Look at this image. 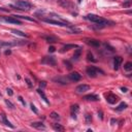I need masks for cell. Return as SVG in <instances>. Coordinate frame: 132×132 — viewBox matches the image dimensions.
<instances>
[{
  "label": "cell",
  "instance_id": "cell-1",
  "mask_svg": "<svg viewBox=\"0 0 132 132\" xmlns=\"http://www.w3.org/2000/svg\"><path fill=\"white\" fill-rule=\"evenodd\" d=\"M86 19H88V20L91 21V22H94V23L99 24V25H107V24H108V22L105 21L104 19H102L101 17L97 16V14H93V13L88 14V16L86 17Z\"/></svg>",
  "mask_w": 132,
  "mask_h": 132
},
{
  "label": "cell",
  "instance_id": "cell-2",
  "mask_svg": "<svg viewBox=\"0 0 132 132\" xmlns=\"http://www.w3.org/2000/svg\"><path fill=\"white\" fill-rule=\"evenodd\" d=\"M16 6H18L19 9H23V11H29L32 7L31 4L26 0H18L16 2Z\"/></svg>",
  "mask_w": 132,
  "mask_h": 132
},
{
  "label": "cell",
  "instance_id": "cell-3",
  "mask_svg": "<svg viewBox=\"0 0 132 132\" xmlns=\"http://www.w3.org/2000/svg\"><path fill=\"white\" fill-rule=\"evenodd\" d=\"M103 73V71H101L100 69H98V68L96 67H93V66H90L87 68V74L89 75L90 77H95L98 73Z\"/></svg>",
  "mask_w": 132,
  "mask_h": 132
},
{
  "label": "cell",
  "instance_id": "cell-4",
  "mask_svg": "<svg viewBox=\"0 0 132 132\" xmlns=\"http://www.w3.org/2000/svg\"><path fill=\"white\" fill-rule=\"evenodd\" d=\"M42 64H47V65H50V66H55L56 65V59L55 57H52V56H47L45 57L43 59L41 60Z\"/></svg>",
  "mask_w": 132,
  "mask_h": 132
},
{
  "label": "cell",
  "instance_id": "cell-5",
  "mask_svg": "<svg viewBox=\"0 0 132 132\" xmlns=\"http://www.w3.org/2000/svg\"><path fill=\"white\" fill-rule=\"evenodd\" d=\"M42 21H45L46 23H48V24H52V25L61 26V27L70 26V25H67V24H66V23H64V22H61V21H56V20H52V19H43Z\"/></svg>",
  "mask_w": 132,
  "mask_h": 132
},
{
  "label": "cell",
  "instance_id": "cell-6",
  "mask_svg": "<svg viewBox=\"0 0 132 132\" xmlns=\"http://www.w3.org/2000/svg\"><path fill=\"white\" fill-rule=\"evenodd\" d=\"M79 111H80V106H79V105H77V104L71 105V107H70V112H71V117H72V118L76 119V116H77V114H79Z\"/></svg>",
  "mask_w": 132,
  "mask_h": 132
},
{
  "label": "cell",
  "instance_id": "cell-7",
  "mask_svg": "<svg viewBox=\"0 0 132 132\" xmlns=\"http://www.w3.org/2000/svg\"><path fill=\"white\" fill-rule=\"evenodd\" d=\"M2 20L3 21H5L7 23H12V24H17V25H21V21H19L17 18H14V17H11V18H6V17H3L2 18Z\"/></svg>",
  "mask_w": 132,
  "mask_h": 132
},
{
  "label": "cell",
  "instance_id": "cell-8",
  "mask_svg": "<svg viewBox=\"0 0 132 132\" xmlns=\"http://www.w3.org/2000/svg\"><path fill=\"white\" fill-rule=\"evenodd\" d=\"M106 100H107V102H108V103L115 104L116 102H118L119 98H118V96H116L115 94H108V95L106 96Z\"/></svg>",
  "mask_w": 132,
  "mask_h": 132
},
{
  "label": "cell",
  "instance_id": "cell-9",
  "mask_svg": "<svg viewBox=\"0 0 132 132\" xmlns=\"http://www.w3.org/2000/svg\"><path fill=\"white\" fill-rule=\"evenodd\" d=\"M41 37H42L47 42H50V43L57 42V41H58V38H57L56 36H53V35H43V36H41Z\"/></svg>",
  "mask_w": 132,
  "mask_h": 132
},
{
  "label": "cell",
  "instance_id": "cell-10",
  "mask_svg": "<svg viewBox=\"0 0 132 132\" xmlns=\"http://www.w3.org/2000/svg\"><path fill=\"white\" fill-rule=\"evenodd\" d=\"M75 90H76L77 93H84V92H87V91L90 90V86H88V85H80V86L76 87Z\"/></svg>",
  "mask_w": 132,
  "mask_h": 132
},
{
  "label": "cell",
  "instance_id": "cell-11",
  "mask_svg": "<svg viewBox=\"0 0 132 132\" xmlns=\"http://www.w3.org/2000/svg\"><path fill=\"white\" fill-rule=\"evenodd\" d=\"M68 77H69V79L71 80V81H74V82H77V81H80L81 80V74L79 72H71L69 75H68Z\"/></svg>",
  "mask_w": 132,
  "mask_h": 132
},
{
  "label": "cell",
  "instance_id": "cell-12",
  "mask_svg": "<svg viewBox=\"0 0 132 132\" xmlns=\"http://www.w3.org/2000/svg\"><path fill=\"white\" fill-rule=\"evenodd\" d=\"M86 42H87L89 46L94 47V48H98V47L100 46V41L97 40V39H87Z\"/></svg>",
  "mask_w": 132,
  "mask_h": 132
},
{
  "label": "cell",
  "instance_id": "cell-13",
  "mask_svg": "<svg viewBox=\"0 0 132 132\" xmlns=\"http://www.w3.org/2000/svg\"><path fill=\"white\" fill-rule=\"evenodd\" d=\"M122 61H123V59H122L121 57H115V59H114V68H115L116 70L119 69V67L121 65Z\"/></svg>",
  "mask_w": 132,
  "mask_h": 132
},
{
  "label": "cell",
  "instance_id": "cell-14",
  "mask_svg": "<svg viewBox=\"0 0 132 132\" xmlns=\"http://www.w3.org/2000/svg\"><path fill=\"white\" fill-rule=\"evenodd\" d=\"M31 126L33 128H36V129H42V130L46 129V126L43 125L41 122H33V123H31Z\"/></svg>",
  "mask_w": 132,
  "mask_h": 132
},
{
  "label": "cell",
  "instance_id": "cell-15",
  "mask_svg": "<svg viewBox=\"0 0 132 132\" xmlns=\"http://www.w3.org/2000/svg\"><path fill=\"white\" fill-rule=\"evenodd\" d=\"M84 99L88 100V101H97V100H99V97L96 95H86L84 97Z\"/></svg>",
  "mask_w": 132,
  "mask_h": 132
},
{
  "label": "cell",
  "instance_id": "cell-16",
  "mask_svg": "<svg viewBox=\"0 0 132 132\" xmlns=\"http://www.w3.org/2000/svg\"><path fill=\"white\" fill-rule=\"evenodd\" d=\"M54 82H57L61 85H67L68 84V81L65 79V77H55V79H54Z\"/></svg>",
  "mask_w": 132,
  "mask_h": 132
},
{
  "label": "cell",
  "instance_id": "cell-17",
  "mask_svg": "<svg viewBox=\"0 0 132 132\" xmlns=\"http://www.w3.org/2000/svg\"><path fill=\"white\" fill-rule=\"evenodd\" d=\"M81 55H82V48H77V50H75L74 54H73V60L77 61V60H79V58L81 57Z\"/></svg>",
  "mask_w": 132,
  "mask_h": 132
},
{
  "label": "cell",
  "instance_id": "cell-18",
  "mask_svg": "<svg viewBox=\"0 0 132 132\" xmlns=\"http://www.w3.org/2000/svg\"><path fill=\"white\" fill-rule=\"evenodd\" d=\"M77 48L76 45H66V46H64L61 48V53H64L66 51H69L70 48Z\"/></svg>",
  "mask_w": 132,
  "mask_h": 132
},
{
  "label": "cell",
  "instance_id": "cell-19",
  "mask_svg": "<svg viewBox=\"0 0 132 132\" xmlns=\"http://www.w3.org/2000/svg\"><path fill=\"white\" fill-rule=\"evenodd\" d=\"M37 93H38V94H39V95H40V97H41V98H42L43 100H45V101L47 102V103H48V104H50V101H48V97L46 96V94H45V93H43V91H42L41 89H38V90H37Z\"/></svg>",
  "mask_w": 132,
  "mask_h": 132
},
{
  "label": "cell",
  "instance_id": "cell-20",
  "mask_svg": "<svg viewBox=\"0 0 132 132\" xmlns=\"http://www.w3.org/2000/svg\"><path fill=\"white\" fill-rule=\"evenodd\" d=\"M18 42H4V41H0V47H12V46H17Z\"/></svg>",
  "mask_w": 132,
  "mask_h": 132
},
{
  "label": "cell",
  "instance_id": "cell-21",
  "mask_svg": "<svg viewBox=\"0 0 132 132\" xmlns=\"http://www.w3.org/2000/svg\"><path fill=\"white\" fill-rule=\"evenodd\" d=\"M2 117V121L4 122V124H5L6 126H9V127H11V128H13V125L11 123V122H9L7 119H6V117H5V115H2L1 116Z\"/></svg>",
  "mask_w": 132,
  "mask_h": 132
},
{
  "label": "cell",
  "instance_id": "cell-22",
  "mask_svg": "<svg viewBox=\"0 0 132 132\" xmlns=\"http://www.w3.org/2000/svg\"><path fill=\"white\" fill-rule=\"evenodd\" d=\"M12 32L16 35H19V36H22V37H28V35L26 33H23L22 31H19V30H12Z\"/></svg>",
  "mask_w": 132,
  "mask_h": 132
},
{
  "label": "cell",
  "instance_id": "cell-23",
  "mask_svg": "<svg viewBox=\"0 0 132 132\" xmlns=\"http://www.w3.org/2000/svg\"><path fill=\"white\" fill-rule=\"evenodd\" d=\"M127 107V103H125V102H122V103L118 106V107H116V110H118V111H122V110H124L125 108Z\"/></svg>",
  "mask_w": 132,
  "mask_h": 132
},
{
  "label": "cell",
  "instance_id": "cell-24",
  "mask_svg": "<svg viewBox=\"0 0 132 132\" xmlns=\"http://www.w3.org/2000/svg\"><path fill=\"white\" fill-rule=\"evenodd\" d=\"M53 128L55 129L56 131H64V127L60 124H54L53 125Z\"/></svg>",
  "mask_w": 132,
  "mask_h": 132
},
{
  "label": "cell",
  "instance_id": "cell-25",
  "mask_svg": "<svg viewBox=\"0 0 132 132\" xmlns=\"http://www.w3.org/2000/svg\"><path fill=\"white\" fill-rule=\"evenodd\" d=\"M12 17L17 18V19H25V20H27V21H30V22H34V23L36 22L35 20H34V19H32V18H29V17H23V16H12Z\"/></svg>",
  "mask_w": 132,
  "mask_h": 132
},
{
  "label": "cell",
  "instance_id": "cell-26",
  "mask_svg": "<svg viewBox=\"0 0 132 132\" xmlns=\"http://www.w3.org/2000/svg\"><path fill=\"white\" fill-rule=\"evenodd\" d=\"M124 69H125V70H127V71L132 70V63H131V62H127V63H125V65H124Z\"/></svg>",
  "mask_w": 132,
  "mask_h": 132
},
{
  "label": "cell",
  "instance_id": "cell-27",
  "mask_svg": "<svg viewBox=\"0 0 132 132\" xmlns=\"http://www.w3.org/2000/svg\"><path fill=\"white\" fill-rule=\"evenodd\" d=\"M87 59L89 61H92V62H96V59H94V56H93V54L91 52H88L87 54Z\"/></svg>",
  "mask_w": 132,
  "mask_h": 132
},
{
  "label": "cell",
  "instance_id": "cell-28",
  "mask_svg": "<svg viewBox=\"0 0 132 132\" xmlns=\"http://www.w3.org/2000/svg\"><path fill=\"white\" fill-rule=\"evenodd\" d=\"M50 117H51L52 119H54V120H60V116H59V114H57V112H55V111L51 112Z\"/></svg>",
  "mask_w": 132,
  "mask_h": 132
},
{
  "label": "cell",
  "instance_id": "cell-29",
  "mask_svg": "<svg viewBox=\"0 0 132 132\" xmlns=\"http://www.w3.org/2000/svg\"><path fill=\"white\" fill-rule=\"evenodd\" d=\"M64 64H65V66L67 67V69H72V64L69 62V61H64Z\"/></svg>",
  "mask_w": 132,
  "mask_h": 132
},
{
  "label": "cell",
  "instance_id": "cell-30",
  "mask_svg": "<svg viewBox=\"0 0 132 132\" xmlns=\"http://www.w3.org/2000/svg\"><path fill=\"white\" fill-rule=\"evenodd\" d=\"M5 103H6V105L9 107V108H13V107H14V106H13V104H12V102L9 101V100H7V99L5 100Z\"/></svg>",
  "mask_w": 132,
  "mask_h": 132
},
{
  "label": "cell",
  "instance_id": "cell-31",
  "mask_svg": "<svg viewBox=\"0 0 132 132\" xmlns=\"http://www.w3.org/2000/svg\"><path fill=\"white\" fill-rule=\"evenodd\" d=\"M123 5H124V7H130V6H131V0H128V1H126V2L123 4Z\"/></svg>",
  "mask_w": 132,
  "mask_h": 132
},
{
  "label": "cell",
  "instance_id": "cell-32",
  "mask_svg": "<svg viewBox=\"0 0 132 132\" xmlns=\"http://www.w3.org/2000/svg\"><path fill=\"white\" fill-rule=\"evenodd\" d=\"M30 107H31V109H32V111H34V114H38V110L36 109V107H35V105H33V104H31V105H30Z\"/></svg>",
  "mask_w": 132,
  "mask_h": 132
},
{
  "label": "cell",
  "instance_id": "cell-33",
  "mask_svg": "<svg viewBox=\"0 0 132 132\" xmlns=\"http://www.w3.org/2000/svg\"><path fill=\"white\" fill-rule=\"evenodd\" d=\"M25 82L27 83V85H28L29 87H30V88H32V87H33V84H32V83H31V81L29 80V79H25Z\"/></svg>",
  "mask_w": 132,
  "mask_h": 132
},
{
  "label": "cell",
  "instance_id": "cell-34",
  "mask_svg": "<svg viewBox=\"0 0 132 132\" xmlns=\"http://www.w3.org/2000/svg\"><path fill=\"white\" fill-rule=\"evenodd\" d=\"M91 120H92V117L90 116V115H86V121L88 122V123H89V122H91Z\"/></svg>",
  "mask_w": 132,
  "mask_h": 132
},
{
  "label": "cell",
  "instance_id": "cell-35",
  "mask_svg": "<svg viewBox=\"0 0 132 132\" xmlns=\"http://www.w3.org/2000/svg\"><path fill=\"white\" fill-rule=\"evenodd\" d=\"M46 86H47V83H46V82H40V83H39V87H40V88H45Z\"/></svg>",
  "mask_w": 132,
  "mask_h": 132
},
{
  "label": "cell",
  "instance_id": "cell-36",
  "mask_svg": "<svg viewBox=\"0 0 132 132\" xmlns=\"http://www.w3.org/2000/svg\"><path fill=\"white\" fill-rule=\"evenodd\" d=\"M6 92H7V94H8L9 96H12V95H13V92H12V89H7V90H6Z\"/></svg>",
  "mask_w": 132,
  "mask_h": 132
},
{
  "label": "cell",
  "instance_id": "cell-37",
  "mask_svg": "<svg viewBox=\"0 0 132 132\" xmlns=\"http://www.w3.org/2000/svg\"><path fill=\"white\" fill-rule=\"evenodd\" d=\"M55 51H56L55 47H50V48H48V52H50V53H54Z\"/></svg>",
  "mask_w": 132,
  "mask_h": 132
},
{
  "label": "cell",
  "instance_id": "cell-38",
  "mask_svg": "<svg viewBox=\"0 0 132 132\" xmlns=\"http://www.w3.org/2000/svg\"><path fill=\"white\" fill-rule=\"evenodd\" d=\"M19 100H20V101L22 102V104H23V105H25V104H26V102H25V100H24V99L22 98V97H21V96H19Z\"/></svg>",
  "mask_w": 132,
  "mask_h": 132
},
{
  "label": "cell",
  "instance_id": "cell-39",
  "mask_svg": "<svg viewBox=\"0 0 132 132\" xmlns=\"http://www.w3.org/2000/svg\"><path fill=\"white\" fill-rule=\"evenodd\" d=\"M98 115H99V117H100V119H101V120H103V116H102V111H101V110L98 112Z\"/></svg>",
  "mask_w": 132,
  "mask_h": 132
},
{
  "label": "cell",
  "instance_id": "cell-40",
  "mask_svg": "<svg viewBox=\"0 0 132 132\" xmlns=\"http://www.w3.org/2000/svg\"><path fill=\"white\" fill-rule=\"evenodd\" d=\"M121 90H122V92L126 93V92H127V88H124V87H122V88H121Z\"/></svg>",
  "mask_w": 132,
  "mask_h": 132
},
{
  "label": "cell",
  "instance_id": "cell-41",
  "mask_svg": "<svg viewBox=\"0 0 132 132\" xmlns=\"http://www.w3.org/2000/svg\"><path fill=\"white\" fill-rule=\"evenodd\" d=\"M110 122H111V124H112V125H114V124H115V123H116V122H117V121H116V120H115V119H112V120H111V121H110Z\"/></svg>",
  "mask_w": 132,
  "mask_h": 132
},
{
  "label": "cell",
  "instance_id": "cell-42",
  "mask_svg": "<svg viewBox=\"0 0 132 132\" xmlns=\"http://www.w3.org/2000/svg\"><path fill=\"white\" fill-rule=\"evenodd\" d=\"M9 54H11V51H6L5 52V55H9Z\"/></svg>",
  "mask_w": 132,
  "mask_h": 132
},
{
  "label": "cell",
  "instance_id": "cell-43",
  "mask_svg": "<svg viewBox=\"0 0 132 132\" xmlns=\"http://www.w3.org/2000/svg\"><path fill=\"white\" fill-rule=\"evenodd\" d=\"M77 2H79V3H81V2H82V0H77Z\"/></svg>",
  "mask_w": 132,
  "mask_h": 132
},
{
  "label": "cell",
  "instance_id": "cell-44",
  "mask_svg": "<svg viewBox=\"0 0 132 132\" xmlns=\"http://www.w3.org/2000/svg\"><path fill=\"white\" fill-rule=\"evenodd\" d=\"M48 1H50V0H48Z\"/></svg>",
  "mask_w": 132,
  "mask_h": 132
}]
</instances>
